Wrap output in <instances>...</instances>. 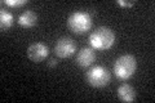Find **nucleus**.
<instances>
[{
	"mask_svg": "<svg viewBox=\"0 0 155 103\" xmlns=\"http://www.w3.org/2000/svg\"><path fill=\"white\" fill-rule=\"evenodd\" d=\"M115 41V34L113 30L109 27H98L97 30H94L89 36V43L92 48L97 49V50H106L113 47V44Z\"/></svg>",
	"mask_w": 155,
	"mask_h": 103,
	"instance_id": "nucleus-1",
	"label": "nucleus"
},
{
	"mask_svg": "<svg viewBox=\"0 0 155 103\" xmlns=\"http://www.w3.org/2000/svg\"><path fill=\"white\" fill-rule=\"evenodd\" d=\"M136 68H137V62L136 58L130 54L120 56L114 63V72L120 80H128L136 72Z\"/></svg>",
	"mask_w": 155,
	"mask_h": 103,
	"instance_id": "nucleus-2",
	"label": "nucleus"
},
{
	"mask_svg": "<svg viewBox=\"0 0 155 103\" xmlns=\"http://www.w3.org/2000/svg\"><path fill=\"white\" fill-rule=\"evenodd\" d=\"M67 26L75 34H84L92 26V18L87 12H74L67 19Z\"/></svg>",
	"mask_w": 155,
	"mask_h": 103,
	"instance_id": "nucleus-3",
	"label": "nucleus"
},
{
	"mask_svg": "<svg viewBox=\"0 0 155 103\" xmlns=\"http://www.w3.org/2000/svg\"><path fill=\"white\" fill-rule=\"evenodd\" d=\"M110 72L102 66L92 67L85 73V80L91 86L94 88H104L110 82Z\"/></svg>",
	"mask_w": 155,
	"mask_h": 103,
	"instance_id": "nucleus-4",
	"label": "nucleus"
},
{
	"mask_svg": "<svg viewBox=\"0 0 155 103\" xmlns=\"http://www.w3.org/2000/svg\"><path fill=\"white\" fill-rule=\"evenodd\" d=\"M76 50V44L75 41L72 40L71 37H60L56 43V47H54V53L60 57V58H67L72 56Z\"/></svg>",
	"mask_w": 155,
	"mask_h": 103,
	"instance_id": "nucleus-5",
	"label": "nucleus"
},
{
	"mask_svg": "<svg viewBox=\"0 0 155 103\" xmlns=\"http://www.w3.org/2000/svg\"><path fill=\"white\" fill-rule=\"evenodd\" d=\"M48 53H49L48 47L43 43H34L27 48L28 58H30L32 62H36V63L44 61L47 58V56H48Z\"/></svg>",
	"mask_w": 155,
	"mask_h": 103,
	"instance_id": "nucleus-6",
	"label": "nucleus"
},
{
	"mask_svg": "<svg viewBox=\"0 0 155 103\" xmlns=\"http://www.w3.org/2000/svg\"><path fill=\"white\" fill-rule=\"evenodd\" d=\"M96 61V53L92 48H83L78 52L76 63L80 67H89Z\"/></svg>",
	"mask_w": 155,
	"mask_h": 103,
	"instance_id": "nucleus-7",
	"label": "nucleus"
},
{
	"mask_svg": "<svg viewBox=\"0 0 155 103\" xmlns=\"http://www.w3.org/2000/svg\"><path fill=\"white\" fill-rule=\"evenodd\" d=\"M118 98L122 102H133L136 99V92L132 85L124 82L118 88Z\"/></svg>",
	"mask_w": 155,
	"mask_h": 103,
	"instance_id": "nucleus-8",
	"label": "nucleus"
},
{
	"mask_svg": "<svg viewBox=\"0 0 155 103\" xmlns=\"http://www.w3.org/2000/svg\"><path fill=\"white\" fill-rule=\"evenodd\" d=\"M18 23L21 24L22 27H26V28L34 27L38 23V14L34 11H25L23 13L19 14Z\"/></svg>",
	"mask_w": 155,
	"mask_h": 103,
	"instance_id": "nucleus-9",
	"label": "nucleus"
},
{
	"mask_svg": "<svg viewBox=\"0 0 155 103\" xmlns=\"http://www.w3.org/2000/svg\"><path fill=\"white\" fill-rule=\"evenodd\" d=\"M14 18L9 12H5L4 9H2L0 12V27H2V31H7L8 28L12 27Z\"/></svg>",
	"mask_w": 155,
	"mask_h": 103,
	"instance_id": "nucleus-10",
	"label": "nucleus"
},
{
	"mask_svg": "<svg viewBox=\"0 0 155 103\" xmlns=\"http://www.w3.org/2000/svg\"><path fill=\"white\" fill-rule=\"evenodd\" d=\"M4 3H5L7 5H11V7H19V5L26 4L27 0H5Z\"/></svg>",
	"mask_w": 155,
	"mask_h": 103,
	"instance_id": "nucleus-11",
	"label": "nucleus"
},
{
	"mask_svg": "<svg viewBox=\"0 0 155 103\" xmlns=\"http://www.w3.org/2000/svg\"><path fill=\"white\" fill-rule=\"evenodd\" d=\"M116 4H118V5H120V7H127V8H129V7H132L133 5V2H123V0H118V2H116Z\"/></svg>",
	"mask_w": 155,
	"mask_h": 103,
	"instance_id": "nucleus-12",
	"label": "nucleus"
},
{
	"mask_svg": "<svg viewBox=\"0 0 155 103\" xmlns=\"http://www.w3.org/2000/svg\"><path fill=\"white\" fill-rule=\"evenodd\" d=\"M58 65V61L56 60V58H51L49 62H48V66H51V67H54Z\"/></svg>",
	"mask_w": 155,
	"mask_h": 103,
	"instance_id": "nucleus-13",
	"label": "nucleus"
}]
</instances>
